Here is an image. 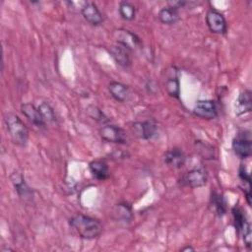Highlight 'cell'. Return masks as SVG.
<instances>
[{"mask_svg": "<svg viewBox=\"0 0 252 252\" xmlns=\"http://www.w3.org/2000/svg\"><path fill=\"white\" fill-rule=\"evenodd\" d=\"M186 157L181 149L172 148L166 151L163 155V161L165 164L174 169H179L185 164Z\"/></svg>", "mask_w": 252, "mask_h": 252, "instance_id": "5bb4252c", "label": "cell"}, {"mask_svg": "<svg viewBox=\"0 0 252 252\" xmlns=\"http://www.w3.org/2000/svg\"><path fill=\"white\" fill-rule=\"evenodd\" d=\"M164 86L167 94L175 98H179L180 94V83H179V72L176 67H170L166 72Z\"/></svg>", "mask_w": 252, "mask_h": 252, "instance_id": "7c38bea8", "label": "cell"}, {"mask_svg": "<svg viewBox=\"0 0 252 252\" xmlns=\"http://www.w3.org/2000/svg\"><path fill=\"white\" fill-rule=\"evenodd\" d=\"M109 53L114 59V61L121 67L127 68L131 64L129 50L125 48L124 46L118 44V45H112L109 48Z\"/></svg>", "mask_w": 252, "mask_h": 252, "instance_id": "2e32d148", "label": "cell"}, {"mask_svg": "<svg viewBox=\"0 0 252 252\" xmlns=\"http://www.w3.org/2000/svg\"><path fill=\"white\" fill-rule=\"evenodd\" d=\"M87 111H88L89 115H90L93 119H94V120H96V121H98V122H101V123H103V124H105L106 122H108L107 117H106V116L104 115V113H103L99 108H97L96 106H94V105L88 106Z\"/></svg>", "mask_w": 252, "mask_h": 252, "instance_id": "484cf974", "label": "cell"}, {"mask_svg": "<svg viewBox=\"0 0 252 252\" xmlns=\"http://www.w3.org/2000/svg\"><path fill=\"white\" fill-rule=\"evenodd\" d=\"M251 92L250 90H244L241 92L235 100V113L237 115L245 114L251 111Z\"/></svg>", "mask_w": 252, "mask_h": 252, "instance_id": "ffe728a7", "label": "cell"}, {"mask_svg": "<svg viewBox=\"0 0 252 252\" xmlns=\"http://www.w3.org/2000/svg\"><path fill=\"white\" fill-rule=\"evenodd\" d=\"M88 1H68L67 4L70 6V8L72 9H76L78 11H82L83 7L86 5Z\"/></svg>", "mask_w": 252, "mask_h": 252, "instance_id": "4316f807", "label": "cell"}, {"mask_svg": "<svg viewBox=\"0 0 252 252\" xmlns=\"http://www.w3.org/2000/svg\"><path fill=\"white\" fill-rule=\"evenodd\" d=\"M22 113L28 118V120L38 128H43L45 126V120L43 119L38 107H35L34 104L31 102L23 103L21 105Z\"/></svg>", "mask_w": 252, "mask_h": 252, "instance_id": "4fadbf2b", "label": "cell"}, {"mask_svg": "<svg viewBox=\"0 0 252 252\" xmlns=\"http://www.w3.org/2000/svg\"><path fill=\"white\" fill-rule=\"evenodd\" d=\"M206 24L209 30L214 33L222 34L227 31V24L224 16L213 8L208 10L206 14Z\"/></svg>", "mask_w": 252, "mask_h": 252, "instance_id": "8992f818", "label": "cell"}, {"mask_svg": "<svg viewBox=\"0 0 252 252\" xmlns=\"http://www.w3.org/2000/svg\"><path fill=\"white\" fill-rule=\"evenodd\" d=\"M113 35L118 44L124 46L128 50H135L141 46L140 37L133 32L126 29L115 30Z\"/></svg>", "mask_w": 252, "mask_h": 252, "instance_id": "52a82bcc", "label": "cell"}, {"mask_svg": "<svg viewBox=\"0 0 252 252\" xmlns=\"http://www.w3.org/2000/svg\"><path fill=\"white\" fill-rule=\"evenodd\" d=\"M238 176L239 179L241 180L242 184H244V193L246 196V201L248 203V205H251V177L249 172L247 171L245 165L241 164L239 169H238Z\"/></svg>", "mask_w": 252, "mask_h": 252, "instance_id": "603a6c76", "label": "cell"}, {"mask_svg": "<svg viewBox=\"0 0 252 252\" xmlns=\"http://www.w3.org/2000/svg\"><path fill=\"white\" fill-rule=\"evenodd\" d=\"M84 19L92 26H98L102 23L103 17L94 2H87L81 11Z\"/></svg>", "mask_w": 252, "mask_h": 252, "instance_id": "9a60e30c", "label": "cell"}, {"mask_svg": "<svg viewBox=\"0 0 252 252\" xmlns=\"http://www.w3.org/2000/svg\"><path fill=\"white\" fill-rule=\"evenodd\" d=\"M208 174L204 167L192 168L181 177V183L190 188H198L206 185Z\"/></svg>", "mask_w": 252, "mask_h": 252, "instance_id": "5b68a950", "label": "cell"}, {"mask_svg": "<svg viewBox=\"0 0 252 252\" xmlns=\"http://www.w3.org/2000/svg\"><path fill=\"white\" fill-rule=\"evenodd\" d=\"M38 110L40 111L43 119L45 120V122H54L56 120V116H55V112L53 110V108L51 107V105L47 102H41L38 106Z\"/></svg>", "mask_w": 252, "mask_h": 252, "instance_id": "d4e9b609", "label": "cell"}, {"mask_svg": "<svg viewBox=\"0 0 252 252\" xmlns=\"http://www.w3.org/2000/svg\"><path fill=\"white\" fill-rule=\"evenodd\" d=\"M108 92L114 99L121 102L126 101L130 95L129 87L116 81H112L108 84Z\"/></svg>", "mask_w": 252, "mask_h": 252, "instance_id": "d6986e66", "label": "cell"}, {"mask_svg": "<svg viewBox=\"0 0 252 252\" xmlns=\"http://www.w3.org/2000/svg\"><path fill=\"white\" fill-rule=\"evenodd\" d=\"M119 14L123 20L131 21L135 18L136 15V8L134 4L129 1H121L119 4Z\"/></svg>", "mask_w": 252, "mask_h": 252, "instance_id": "cb8c5ba5", "label": "cell"}, {"mask_svg": "<svg viewBox=\"0 0 252 252\" xmlns=\"http://www.w3.org/2000/svg\"><path fill=\"white\" fill-rule=\"evenodd\" d=\"M211 206L214 212L219 217H223L226 214V201L223 195L218 191H214L211 196Z\"/></svg>", "mask_w": 252, "mask_h": 252, "instance_id": "7402d4cb", "label": "cell"}, {"mask_svg": "<svg viewBox=\"0 0 252 252\" xmlns=\"http://www.w3.org/2000/svg\"><path fill=\"white\" fill-rule=\"evenodd\" d=\"M193 251L194 250V248L193 247H191V246H186V247H184V248H182V251Z\"/></svg>", "mask_w": 252, "mask_h": 252, "instance_id": "83f0119b", "label": "cell"}, {"mask_svg": "<svg viewBox=\"0 0 252 252\" xmlns=\"http://www.w3.org/2000/svg\"><path fill=\"white\" fill-rule=\"evenodd\" d=\"M4 122L12 141L18 146H26L29 140V130L21 118L17 114L9 112L5 115Z\"/></svg>", "mask_w": 252, "mask_h": 252, "instance_id": "7a4b0ae2", "label": "cell"}, {"mask_svg": "<svg viewBox=\"0 0 252 252\" xmlns=\"http://www.w3.org/2000/svg\"><path fill=\"white\" fill-rule=\"evenodd\" d=\"M193 113L202 119H214L218 116V107L213 99L198 100L194 107Z\"/></svg>", "mask_w": 252, "mask_h": 252, "instance_id": "9c48e42d", "label": "cell"}, {"mask_svg": "<svg viewBox=\"0 0 252 252\" xmlns=\"http://www.w3.org/2000/svg\"><path fill=\"white\" fill-rule=\"evenodd\" d=\"M69 223L70 226L83 239H94L102 232V224L98 220L83 214L74 215L69 220Z\"/></svg>", "mask_w": 252, "mask_h": 252, "instance_id": "6da1fadb", "label": "cell"}, {"mask_svg": "<svg viewBox=\"0 0 252 252\" xmlns=\"http://www.w3.org/2000/svg\"><path fill=\"white\" fill-rule=\"evenodd\" d=\"M113 218L115 221H117L120 224H129L133 220V213L131 207L125 203L116 205V207L113 210Z\"/></svg>", "mask_w": 252, "mask_h": 252, "instance_id": "ac0fdd59", "label": "cell"}, {"mask_svg": "<svg viewBox=\"0 0 252 252\" xmlns=\"http://www.w3.org/2000/svg\"><path fill=\"white\" fill-rule=\"evenodd\" d=\"M100 137L107 142L116 144H125L127 142V136L125 131L113 124H104L99 129Z\"/></svg>", "mask_w": 252, "mask_h": 252, "instance_id": "ba28073f", "label": "cell"}, {"mask_svg": "<svg viewBox=\"0 0 252 252\" xmlns=\"http://www.w3.org/2000/svg\"><path fill=\"white\" fill-rule=\"evenodd\" d=\"M132 129L137 137L144 140H150L156 136L158 132V125L154 120H145L135 122Z\"/></svg>", "mask_w": 252, "mask_h": 252, "instance_id": "8fae6325", "label": "cell"}, {"mask_svg": "<svg viewBox=\"0 0 252 252\" xmlns=\"http://www.w3.org/2000/svg\"><path fill=\"white\" fill-rule=\"evenodd\" d=\"M232 216L234 226L238 233L242 235V239L247 248L251 247V225L247 220L246 214L239 206L232 208Z\"/></svg>", "mask_w": 252, "mask_h": 252, "instance_id": "3957f363", "label": "cell"}, {"mask_svg": "<svg viewBox=\"0 0 252 252\" xmlns=\"http://www.w3.org/2000/svg\"><path fill=\"white\" fill-rule=\"evenodd\" d=\"M232 149L235 155L244 159L252 154V142L249 131H242L238 133L232 140Z\"/></svg>", "mask_w": 252, "mask_h": 252, "instance_id": "277c9868", "label": "cell"}, {"mask_svg": "<svg viewBox=\"0 0 252 252\" xmlns=\"http://www.w3.org/2000/svg\"><path fill=\"white\" fill-rule=\"evenodd\" d=\"M10 179H11L19 197L26 203H32L33 200V193H32V190L26 183L25 178L23 177L22 173L15 171L11 174Z\"/></svg>", "mask_w": 252, "mask_h": 252, "instance_id": "30bf717a", "label": "cell"}, {"mask_svg": "<svg viewBox=\"0 0 252 252\" xmlns=\"http://www.w3.org/2000/svg\"><path fill=\"white\" fill-rule=\"evenodd\" d=\"M158 18L159 22L162 24L173 25L179 20V13H178L177 9L167 6V7H163L162 9L159 10V12L158 14Z\"/></svg>", "mask_w": 252, "mask_h": 252, "instance_id": "44dd1931", "label": "cell"}, {"mask_svg": "<svg viewBox=\"0 0 252 252\" xmlns=\"http://www.w3.org/2000/svg\"><path fill=\"white\" fill-rule=\"evenodd\" d=\"M89 169L93 175L97 180H106L110 176V171L107 163L101 159H95L90 162Z\"/></svg>", "mask_w": 252, "mask_h": 252, "instance_id": "e0dca14e", "label": "cell"}]
</instances>
